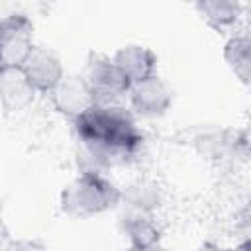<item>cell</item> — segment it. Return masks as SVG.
I'll use <instances>...</instances> for the list:
<instances>
[{
    "label": "cell",
    "instance_id": "cell-1",
    "mask_svg": "<svg viewBox=\"0 0 251 251\" xmlns=\"http://www.w3.org/2000/svg\"><path fill=\"white\" fill-rule=\"evenodd\" d=\"M73 124L78 173L108 175L139 155L145 133L137 118L122 104H94Z\"/></svg>",
    "mask_w": 251,
    "mask_h": 251
},
{
    "label": "cell",
    "instance_id": "cell-2",
    "mask_svg": "<svg viewBox=\"0 0 251 251\" xmlns=\"http://www.w3.org/2000/svg\"><path fill=\"white\" fill-rule=\"evenodd\" d=\"M122 186L108 175L78 173L59 194V208L75 220H90L120 208Z\"/></svg>",
    "mask_w": 251,
    "mask_h": 251
},
{
    "label": "cell",
    "instance_id": "cell-3",
    "mask_svg": "<svg viewBox=\"0 0 251 251\" xmlns=\"http://www.w3.org/2000/svg\"><path fill=\"white\" fill-rule=\"evenodd\" d=\"M88 84L96 104H114L120 98H126L129 90V80L112 61V55L88 53L84 71L80 75Z\"/></svg>",
    "mask_w": 251,
    "mask_h": 251
},
{
    "label": "cell",
    "instance_id": "cell-4",
    "mask_svg": "<svg viewBox=\"0 0 251 251\" xmlns=\"http://www.w3.org/2000/svg\"><path fill=\"white\" fill-rule=\"evenodd\" d=\"M127 98V110L135 116V118H145V120H157L163 118L175 100L173 88L171 84L159 76L153 75L145 80L133 82L126 94Z\"/></svg>",
    "mask_w": 251,
    "mask_h": 251
},
{
    "label": "cell",
    "instance_id": "cell-5",
    "mask_svg": "<svg viewBox=\"0 0 251 251\" xmlns=\"http://www.w3.org/2000/svg\"><path fill=\"white\" fill-rule=\"evenodd\" d=\"M33 22L22 12L0 16V69L20 67L33 49Z\"/></svg>",
    "mask_w": 251,
    "mask_h": 251
},
{
    "label": "cell",
    "instance_id": "cell-6",
    "mask_svg": "<svg viewBox=\"0 0 251 251\" xmlns=\"http://www.w3.org/2000/svg\"><path fill=\"white\" fill-rule=\"evenodd\" d=\"M20 69L37 94H49L65 76L61 57L45 45H33Z\"/></svg>",
    "mask_w": 251,
    "mask_h": 251
},
{
    "label": "cell",
    "instance_id": "cell-7",
    "mask_svg": "<svg viewBox=\"0 0 251 251\" xmlns=\"http://www.w3.org/2000/svg\"><path fill=\"white\" fill-rule=\"evenodd\" d=\"M47 96L51 98L53 110L69 122H75L78 116H82L88 108L96 104L88 84L80 75H65L63 80Z\"/></svg>",
    "mask_w": 251,
    "mask_h": 251
},
{
    "label": "cell",
    "instance_id": "cell-8",
    "mask_svg": "<svg viewBox=\"0 0 251 251\" xmlns=\"http://www.w3.org/2000/svg\"><path fill=\"white\" fill-rule=\"evenodd\" d=\"M192 145L210 159H233L247 155V129H212L202 131L192 139Z\"/></svg>",
    "mask_w": 251,
    "mask_h": 251
},
{
    "label": "cell",
    "instance_id": "cell-9",
    "mask_svg": "<svg viewBox=\"0 0 251 251\" xmlns=\"http://www.w3.org/2000/svg\"><path fill=\"white\" fill-rule=\"evenodd\" d=\"M112 61L129 80V84L157 75L159 69V57L155 55V51L141 43H127L118 47L112 55Z\"/></svg>",
    "mask_w": 251,
    "mask_h": 251
},
{
    "label": "cell",
    "instance_id": "cell-10",
    "mask_svg": "<svg viewBox=\"0 0 251 251\" xmlns=\"http://www.w3.org/2000/svg\"><path fill=\"white\" fill-rule=\"evenodd\" d=\"M37 92L20 67L0 69V106L6 114H20L35 102Z\"/></svg>",
    "mask_w": 251,
    "mask_h": 251
},
{
    "label": "cell",
    "instance_id": "cell-11",
    "mask_svg": "<svg viewBox=\"0 0 251 251\" xmlns=\"http://www.w3.org/2000/svg\"><path fill=\"white\" fill-rule=\"evenodd\" d=\"M122 235L127 239V247L135 249H149L155 245H161V227L155 218V214L135 212L124 208L118 220Z\"/></svg>",
    "mask_w": 251,
    "mask_h": 251
},
{
    "label": "cell",
    "instance_id": "cell-12",
    "mask_svg": "<svg viewBox=\"0 0 251 251\" xmlns=\"http://www.w3.org/2000/svg\"><path fill=\"white\" fill-rule=\"evenodd\" d=\"M194 10L212 29L226 31L239 22L243 4L233 0H198L194 4Z\"/></svg>",
    "mask_w": 251,
    "mask_h": 251
},
{
    "label": "cell",
    "instance_id": "cell-13",
    "mask_svg": "<svg viewBox=\"0 0 251 251\" xmlns=\"http://www.w3.org/2000/svg\"><path fill=\"white\" fill-rule=\"evenodd\" d=\"M222 57L233 76L247 86L251 78V37L247 33H233L226 39Z\"/></svg>",
    "mask_w": 251,
    "mask_h": 251
},
{
    "label": "cell",
    "instance_id": "cell-14",
    "mask_svg": "<svg viewBox=\"0 0 251 251\" xmlns=\"http://www.w3.org/2000/svg\"><path fill=\"white\" fill-rule=\"evenodd\" d=\"M163 204V194L157 182L153 180H135L122 188V204L127 210L145 212V214H157V210Z\"/></svg>",
    "mask_w": 251,
    "mask_h": 251
},
{
    "label": "cell",
    "instance_id": "cell-15",
    "mask_svg": "<svg viewBox=\"0 0 251 251\" xmlns=\"http://www.w3.org/2000/svg\"><path fill=\"white\" fill-rule=\"evenodd\" d=\"M2 251H49V247L37 239H27V237H12L10 243Z\"/></svg>",
    "mask_w": 251,
    "mask_h": 251
},
{
    "label": "cell",
    "instance_id": "cell-16",
    "mask_svg": "<svg viewBox=\"0 0 251 251\" xmlns=\"http://www.w3.org/2000/svg\"><path fill=\"white\" fill-rule=\"evenodd\" d=\"M204 251H251V245L249 241H241L237 245H218L214 241H206L204 243Z\"/></svg>",
    "mask_w": 251,
    "mask_h": 251
},
{
    "label": "cell",
    "instance_id": "cell-17",
    "mask_svg": "<svg viewBox=\"0 0 251 251\" xmlns=\"http://www.w3.org/2000/svg\"><path fill=\"white\" fill-rule=\"evenodd\" d=\"M10 239H12L10 227L6 226V222H4V218H2V214H0V251L10 243Z\"/></svg>",
    "mask_w": 251,
    "mask_h": 251
},
{
    "label": "cell",
    "instance_id": "cell-18",
    "mask_svg": "<svg viewBox=\"0 0 251 251\" xmlns=\"http://www.w3.org/2000/svg\"><path fill=\"white\" fill-rule=\"evenodd\" d=\"M124 251H143V249H135V247H126Z\"/></svg>",
    "mask_w": 251,
    "mask_h": 251
}]
</instances>
